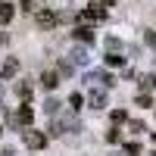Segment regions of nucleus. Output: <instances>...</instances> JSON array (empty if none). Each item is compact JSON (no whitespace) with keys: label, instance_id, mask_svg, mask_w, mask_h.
<instances>
[{"label":"nucleus","instance_id":"f257e3e1","mask_svg":"<svg viewBox=\"0 0 156 156\" xmlns=\"http://www.w3.org/2000/svg\"><path fill=\"white\" fill-rule=\"evenodd\" d=\"M34 22H37V28H44V31H50V28H56V12H50V9H34Z\"/></svg>","mask_w":156,"mask_h":156},{"label":"nucleus","instance_id":"f03ea898","mask_svg":"<svg viewBox=\"0 0 156 156\" xmlns=\"http://www.w3.org/2000/svg\"><path fill=\"white\" fill-rule=\"evenodd\" d=\"M106 19V9H103V3H90L81 9V22H103Z\"/></svg>","mask_w":156,"mask_h":156},{"label":"nucleus","instance_id":"7ed1b4c3","mask_svg":"<svg viewBox=\"0 0 156 156\" xmlns=\"http://www.w3.org/2000/svg\"><path fill=\"white\" fill-rule=\"evenodd\" d=\"M84 81H87V84H115V78H112L109 72L90 69V72H84Z\"/></svg>","mask_w":156,"mask_h":156},{"label":"nucleus","instance_id":"20e7f679","mask_svg":"<svg viewBox=\"0 0 156 156\" xmlns=\"http://www.w3.org/2000/svg\"><path fill=\"white\" fill-rule=\"evenodd\" d=\"M25 144H28L31 150H44L47 147V134H41V131H25Z\"/></svg>","mask_w":156,"mask_h":156},{"label":"nucleus","instance_id":"39448f33","mask_svg":"<svg viewBox=\"0 0 156 156\" xmlns=\"http://www.w3.org/2000/svg\"><path fill=\"white\" fill-rule=\"evenodd\" d=\"M72 37H75V41H81V44H90V41H94V31H90V25H75V28H72Z\"/></svg>","mask_w":156,"mask_h":156},{"label":"nucleus","instance_id":"423d86ee","mask_svg":"<svg viewBox=\"0 0 156 156\" xmlns=\"http://www.w3.org/2000/svg\"><path fill=\"white\" fill-rule=\"evenodd\" d=\"M87 59H90V56H87L84 47H75L72 53H69V62H72V66H87Z\"/></svg>","mask_w":156,"mask_h":156},{"label":"nucleus","instance_id":"0eeeda50","mask_svg":"<svg viewBox=\"0 0 156 156\" xmlns=\"http://www.w3.org/2000/svg\"><path fill=\"white\" fill-rule=\"evenodd\" d=\"M87 103H90V109H103V106H106V94H103V90H90Z\"/></svg>","mask_w":156,"mask_h":156},{"label":"nucleus","instance_id":"6e6552de","mask_svg":"<svg viewBox=\"0 0 156 156\" xmlns=\"http://www.w3.org/2000/svg\"><path fill=\"white\" fill-rule=\"evenodd\" d=\"M16 72H19V62L16 59H3V62H0V78H12Z\"/></svg>","mask_w":156,"mask_h":156},{"label":"nucleus","instance_id":"1a4fd4ad","mask_svg":"<svg viewBox=\"0 0 156 156\" xmlns=\"http://www.w3.org/2000/svg\"><path fill=\"white\" fill-rule=\"evenodd\" d=\"M16 119H19V125H31V122H34V109L28 106V103H22V109H19Z\"/></svg>","mask_w":156,"mask_h":156},{"label":"nucleus","instance_id":"9d476101","mask_svg":"<svg viewBox=\"0 0 156 156\" xmlns=\"http://www.w3.org/2000/svg\"><path fill=\"white\" fill-rule=\"evenodd\" d=\"M12 16H16V9H12V3H0V25H9Z\"/></svg>","mask_w":156,"mask_h":156},{"label":"nucleus","instance_id":"9b49d317","mask_svg":"<svg viewBox=\"0 0 156 156\" xmlns=\"http://www.w3.org/2000/svg\"><path fill=\"white\" fill-rule=\"evenodd\" d=\"M41 84H44L47 90H53V87L59 84V75H56V72H44V75H41Z\"/></svg>","mask_w":156,"mask_h":156},{"label":"nucleus","instance_id":"f8f14e48","mask_svg":"<svg viewBox=\"0 0 156 156\" xmlns=\"http://www.w3.org/2000/svg\"><path fill=\"white\" fill-rule=\"evenodd\" d=\"M137 87H140V90H153V87H156V75H140V78H137Z\"/></svg>","mask_w":156,"mask_h":156},{"label":"nucleus","instance_id":"ddd939ff","mask_svg":"<svg viewBox=\"0 0 156 156\" xmlns=\"http://www.w3.org/2000/svg\"><path fill=\"white\" fill-rule=\"evenodd\" d=\"M106 66H125V56H119L115 50H106Z\"/></svg>","mask_w":156,"mask_h":156},{"label":"nucleus","instance_id":"4468645a","mask_svg":"<svg viewBox=\"0 0 156 156\" xmlns=\"http://www.w3.org/2000/svg\"><path fill=\"white\" fill-rule=\"evenodd\" d=\"M16 94H19L22 100H28V97H31V84H28V81H19V84H16Z\"/></svg>","mask_w":156,"mask_h":156},{"label":"nucleus","instance_id":"2eb2a0df","mask_svg":"<svg viewBox=\"0 0 156 156\" xmlns=\"http://www.w3.org/2000/svg\"><path fill=\"white\" fill-rule=\"evenodd\" d=\"M134 103H137V106H153V97L147 94V90H140V94L134 97Z\"/></svg>","mask_w":156,"mask_h":156},{"label":"nucleus","instance_id":"dca6fc26","mask_svg":"<svg viewBox=\"0 0 156 156\" xmlns=\"http://www.w3.org/2000/svg\"><path fill=\"white\" fill-rule=\"evenodd\" d=\"M122 150H125L128 156H137V153H140V144H137V140H128V144H125Z\"/></svg>","mask_w":156,"mask_h":156},{"label":"nucleus","instance_id":"f3484780","mask_svg":"<svg viewBox=\"0 0 156 156\" xmlns=\"http://www.w3.org/2000/svg\"><path fill=\"white\" fill-rule=\"evenodd\" d=\"M106 140H109V144H119V140H122V131H119V128H109V131H106Z\"/></svg>","mask_w":156,"mask_h":156},{"label":"nucleus","instance_id":"a211bd4d","mask_svg":"<svg viewBox=\"0 0 156 156\" xmlns=\"http://www.w3.org/2000/svg\"><path fill=\"white\" fill-rule=\"evenodd\" d=\"M69 106H72V109H81V106H84V97H81V94H72V97H69Z\"/></svg>","mask_w":156,"mask_h":156},{"label":"nucleus","instance_id":"6ab92c4d","mask_svg":"<svg viewBox=\"0 0 156 156\" xmlns=\"http://www.w3.org/2000/svg\"><path fill=\"white\" fill-rule=\"evenodd\" d=\"M56 75H62V78L72 75V62H59V66H56Z\"/></svg>","mask_w":156,"mask_h":156},{"label":"nucleus","instance_id":"aec40b11","mask_svg":"<svg viewBox=\"0 0 156 156\" xmlns=\"http://www.w3.org/2000/svg\"><path fill=\"white\" fill-rule=\"evenodd\" d=\"M106 50H122V41L119 37H106Z\"/></svg>","mask_w":156,"mask_h":156},{"label":"nucleus","instance_id":"412c9836","mask_svg":"<svg viewBox=\"0 0 156 156\" xmlns=\"http://www.w3.org/2000/svg\"><path fill=\"white\" fill-rule=\"evenodd\" d=\"M56 106H59V103H56V100H53V97H50V100H47V103H44V112H50V115H53V112H56Z\"/></svg>","mask_w":156,"mask_h":156},{"label":"nucleus","instance_id":"4be33fe9","mask_svg":"<svg viewBox=\"0 0 156 156\" xmlns=\"http://www.w3.org/2000/svg\"><path fill=\"white\" fill-rule=\"evenodd\" d=\"M144 41H147V47L156 50V31H147V34H144Z\"/></svg>","mask_w":156,"mask_h":156},{"label":"nucleus","instance_id":"5701e85b","mask_svg":"<svg viewBox=\"0 0 156 156\" xmlns=\"http://www.w3.org/2000/svg\"><path fill=\"white\" fill-rule=\"evenodd\" d=\"M128 115H125V109H112V122H125Z\"/></svg>","mask_w":156,"mask_h":156},{"label":"nucleus","instance_id":"b1692460","mask_svg":"<svg viewBox=\"0 0 156 156\" xmlns=\"http://www.w3.org/2000/svg\"><path fill=\"white\" fill-rule=\"evenodd\" d=\"M22 6H25V9H31V12H34V9H37V6H41V3H37V0H22Z\"/></svg>","mask_w":156,"mask_h":156},{"label":"nucleus","instance_id":"393cba45","mask_svg":"<svg viewBox=\"0 0 156 156\" xmlns=\"http://www.w3.org/2000/svg\"><path fill=\"white\" fill-rule=\"evenodd\" d=\"M109 156H128V153H125V150H115V153H109Z\"/></svg>","mask_w":156,"mask_h":156},{"label":"nucleus","instance_id":"a878e982","mask_svg":"<svg viewBox=\"0 0 156 156\" xmlns=\"http://www.w3.org/2000/svg\"><path fill=\"white\" fill-rule=\"evenodd\" d=\"M100 3H103V6H112V3H115V0H100Z\"/></svg>","mask_w":156,"mask_h":156},{"label":"nucleus","instance_id":"bb28decb","mask_svg":"<svg viewBox=\"0 0 156 156\" xmlns=\"http://www.w3.org/2000/svg\"><path fill=\"white\" fill-rule=\"evenodd\" d=\"M0 156H16V153H12V150H3V153H0Z\"/></svg>","mask_w":156,"mask_h":156},{"label":"nucleus","instance_id":"cd10ccee","mask_svg":"<svg viewBox=\"0 0 156 156\" xmlns=\"http://www.w3.org/2000/svg\"><path fill=\"white\" fill-rule=\"evenodd\" d=\"M0 97H3V84H0Z\"/></svg>","mask_w":156,"mask_h":156},{"label":"nucleus","instance_id":"c85d7f7f","mask_svg":"<svg viewBox=\"0 0 156 156\" xmlns=\"http://www.w3.org/2000/svg\"><path fill=\"white\" fill-rule=\"evenodd\" d=\"M0 134H3V128H0Z\"/></svg>","mask_w":156,"mask_h":156}]
</instances>
